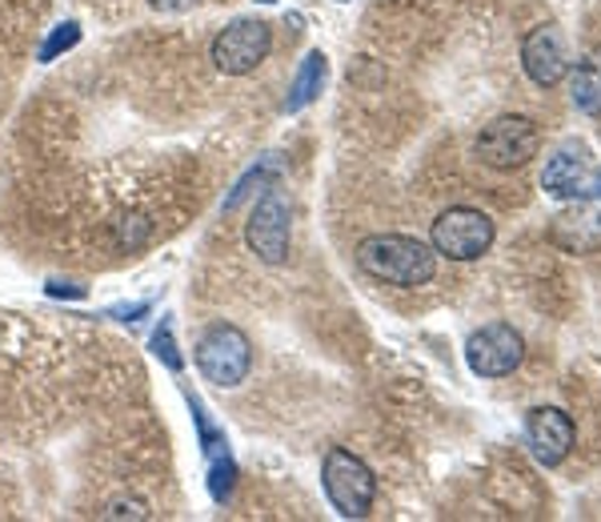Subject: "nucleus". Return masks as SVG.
<instances>
[{"mask_svg": "<svg viewBox=\"0 0 601 522\" xmlns=\"http://www.w3.org/2000/svg\"><path fill=\"white\" fill-rule=\"evenodd\" d=\"M357 265L373 282L398 285V290H418L437 278V253L433 246L405 233H373L357 246Z\"/></svg>", "mask_w": 601, "mask_h": 522, "instance_id": "1", "label": "nucleus"}, {"mask_svg": "<svg viewBox=\"0 0 601 522\" xmlns=\"http://www.w3.org/2000/svg\"><path fill=\"white\" fill-rule=\"evenodd\" d=\"M197 370L204 382H213L221 390H236L253 370V342L245 330L217 322L197 337Z\"/></svg>", "mask_w": 601, "mask_h": 522, "instance_id": "2", "label": "nucleus"}, {"mask_svg": "<svg viewBox=\"0 0 601 522\" xmlns=\"http://www.w3.org/2000/svg\"><path fill=\"white\" fill-rule=\"evenodd\" d=\"M325 494L334 502V511L341 519H366L373 511L377 499V474L369 470L366 458H357L354 450L334 447L321 462Z\"/></svg>", "mask_w": 601, "mask_h": 522, "instance_id": "3", "label": "nucleus"}, {"mask_svg": "<svg viewBox=\"0 0 601 522\" xmlns=\"http://www.w3.org/2000/svg\"><path fill=\"white\" fill-rule=\"evenodd\" d=\"M494 238H497L494 218L473 206H450L430 229L433 253L450 261H477L482 253H489Z\"/></svg>", "mask_w": 601, "mask_h": 522, "instance_id": "4", "label": "nucleus"}, {"mask_svg": "<svg viewBox=\"0 0 601 522\" xmlns=\"http://www.w3.org/2000/svg\"><path fill=\"white\" fill-rule=\"evenodd\" d=\"M245 246L257 253V261H265V265H281V261L289 258L293 209H289V201L277 194V189H265L257 206L249 209Z\"/></svg>", "mask_w": 601, "mask_h": 522, "instance_id": "5", "label": "nucleus"}, {"mask_svg": "<svg viewBox=\"0 0 601 522\" xmlns=\"http://www.w3.org/2000/svg\"><path fill=\"white\" fill-rule=\"evenodd\" d=\"M268 49H273V29H268L265 21L245 17V21H233L229 29H221V33L213 36L209 56H213L217 73L249 76L265 65Z\"/></svg>", "mask_w": 601, "mask_h": 522, "instance_id": "6", "label": "nucleus"}, {"mask_svg": "<svg viewBox=\"0 0 601 522\" xmlns=\"http://www.w3.org/2000/svg\"><path fill=\"white\" fill-rule=\"evenodd\" d=\"M537 149H541V129L529 117H517V113L489 121L482 137H477V157L489 169H521L526 161H534Z\"/></svg>", "mask_w": 601, "mask_h": 522, "instance_id": "7", "label": "nucleus"}, {"mask_svg": "<svg viewBox=\"0 0 601 522\" xmlns=\"http://www.w3.org/2000/svg\"><path fill=\"white\" fill-rule=\"evenodd\" d=\"M465 362L477 378H505L526 362V337L505 322H489L465 342Z\"/></svg>", "mask_w": 601, "mask_h": 522, "instance_id": "8", "label": "nucleus"}, {"mask_svg": "<svg viewBox=\"0 0 601 522\" xmlns=\"http://www.w3.org/2000/svg\"><path fill=\"white\" fill-rule=\"evenodd\" d=\"M578 426L561 406H534L526 418V442L541 467H561L573 450Z\"/></svg>", "mask_w": 601, "mask_h": 522, "instance_id": "9", "label": "nucleus"}, {"mask_svg": "<svg viewBox=\"0 0 601 522\" xmlns=\"http://www.w3.org/2000/svg\"><path fill=\"white\" fill-rule=\"evenodd\" d=\"M521 69L534 85L553 88L566 81L569 73V53H566V36H561L558 24H537L534 33L521 41Z\"/></svg>", "mask_w": 601, "mask_h": 522, "instance_id": "10", "label": "nucleus"}, {"mask_svg": "<svg viewBox=\"0 0 601 522\" xmlns=\"http://www.w3.org/2000/svg\"><path fill=\"white\" fill-rule=\"evenodd\" d=\"M549 241L566 253L601 250V209L598 206L561 209L558 218H553V226H549Z\"/></svg>", "mask_w": 601, "mask_h": 522, "instance_id": "11", "label": "nucleus"}, {"mask_svg": "<svg viewBox=\"0 0 601 522\" xmlns=\"http://www.w3.org/2000/svg\"><path fill=\"white\" fill-rule=\"evenodd\" d=\"M581 177H586V153H581V145H561V149L549 157L541 186L553 197H573V201H578Z\"/></svg>", "mask_w": 601, "mask_h": 522, "instance_id": "12", "label": "nucleus"}, {"mask_svg": "<svg viewBox=\"0 0 601 522\" xmlns=\"http://www.w3.org/2000/svg\"><path fill=\"white\" fill-rule=\"evenodd\" d=\"M325 76H329V61H325V53L305 56V61H300V69H297V76H293V88H289V97H285V109H289V113L305 109V105L321 93Z\"/></svg>", "mask_w": 601, "mask_h": 522, "instance_id": "13", "label": "nucleus"}, {"mask_svg": "<svg viewBox=\"0 0 601 522\" xmlns=\"http://www.w3.org/2000/svg\"><path fill=\"white\" fill-rule=\"evenodd\" d=\"M569 101H573L581 113H590V117L601 113V61L598 56L581 61V65L569 73Z\"/></svg>", "mask_w": 601, "mask_h": 522, "instance_id": "14", "label": "nucleus"}, {"mask_svg": "<svg viewBox=\"0 0 601 522\" xmlns=\"http://www.w3.org/2000/svg\"><path fill=\"white\" fill-rule=\"evenodd\" d=\"M209 458V494H213L217 502H229V494H233V482H236V467H233V455H229V447L213 450Z\"/></svg>", "mask_w": 601, "mask_h": 522, "instance_id": "15", "label": "nucleus"}, {"mask_svg": "<svg viewBox=\"0 0 601 522\" xmlns=\"http://www.w3.org/2000/svg\"><path fill=\"white\" fill-rule=\"evenodd\" d=\"M81 44V24L76 21H65V24H56L53 33H49V41L41 44V65H49V61H56L61 53H68V49H76Z\"/></svg>", "mask_w": 601, "mask_h": 522, "instance_id": "16", "label": "nucleus"}, {"mask_svg": "<svg viewBox=\"0 0 601 522\" xmlns=\"http://www.w3.org/2000/svg\"><path fill=\"white\" fill-rule=\"evenodd\" d=\"M152 354H157V358H161L172 374H181V370H184L181 349H177V342H172V322H161V330L152 334Z\"/></svg>", "mask_w": 601, "mask_h": 522, "instance_id": "17", "label": "nucleus"}, {"mask_svg": "<svg viewBox=\"0 0 601 522\" xmlns=\"http://www.w3.org/2000/svg\"><path fill=\"white\" fill-rule=\"evenodd\" d=\"M268 177H273V161H265V165H261V169H249V174L241 177V186H236L233 194L225 197V213H233V209L241 206V201H245L249 194H257V189H253V186H265Z\"/></svg>", "mask_w": 601, "mask_h": 522, "instance_id": "18", "label": "nucleus"}, {"mask_svg": "<svg viewBox=\"0 0 601 522\" xmlns=\"http://www.w3.org/2000/svg\"><path fill=\"white\" fill-rule=\"evenodd\" d=\"M578 197H601V165L598 169H586V177H581V186H578Z\"/></svg>", "mask_w": 601, "mask_h": 522, "instance_id": "19", "label": "nucleus"}, {"mask_svg": "<svg viewBox=\"0 0 601 522\" xmlns=\"http://www.w3.org/2000/svg\"><path fill=\"white\" fill-rule=\"evenodd\" d=\"M149 4L157 12H189V9H197L201 0H149Z\"/></svg>", "mask_w": 601, "mask_h": 522, "instance_id": "20", "label": "nucleus"}, {"mask_svg": "<svg viewBox=\"0 0 601 522\" xmlns=\"http://www.w3.org/2000/svg\"><path fill=\"white\" fill-rule=\"evenodd\" d=\"M49 294L53 297H85L81 285H65V282H49Z\"/></svg>", "mask_w": 601, "mask_h": 522, "instance_id": "21", "label": "nucleus"}, {"mask_svg": "<svg viewBox=\"0 0 601 522\" xmlns=\"http://www.w3.org/2000/svg\"><path fill=\"white\" fill-rule=\"evenodd\" d=\"M145 310H149V302H137V305H117V310H113V314H117L120 322H133V317H137V314H145Z\"/></svg>", "mask_w": 601, "mask_h": 522, "instance_id": "22", "label": "nucleus"}]
</instances>
